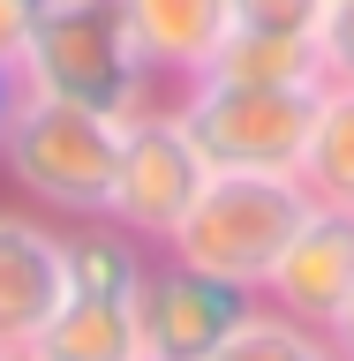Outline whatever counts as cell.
Segmentation results:
<instances>
[{
  "mask_svg": "<svg viewBox=\"0 0 354 361\" xmlns=\"http://www.w3.org/2000/svg\"><path fill=\"white\" fill-rule=\"evenodd\" d=\"M16 83H23V98L129 121L136 106H151L158 75L136 45L129 16H121V0H45L16 53Z\"/></svg>",
  "mask_w": 354,
  "mask_h": 361,
  "instance_id": "6da1fadb",
  "label": "cell"
},
{
  "mask_svg": "<svg viewBox=\"0 0 354 361\" xmlns=\"http://www.w3.org/2000/svg\"><path fill=\"white\" fill-rule=\"evenodd\" d=\"M113 151H121V121L83 106H53V98H23L8 135H0V173L30 211L61 226L106 219L113 188Z\"/></svg>",
  "mask_w": 354,
  "mask_h": 361,
  "instance_id": "7a4b0ae2",
  "label": "cell"
},
{
  "mask_svg": "<svg viewBox=\"0 0 354 361\" xmlns=\"http://www.w3.org/2000/svg\"><path fill=\"white\" fill-rule=\"evenodd\" d=\"M302 211H309L302 173H211L203 196L189 203V219L166 233V256H181L196 271H219V279L256 293Z\"/></svg>",
  "mask_w": 354,
  "mask_h": 361,
  "instance_id": "3957f363",
  "label": "cell"
},
{
  "mask_svg": "<svg viewBox=\"0 0 354 361\" xmlns=\"http://www.w3.org/2000/svg\"><path fill=\"white\" fill-rule=\"evenodd\" d=\"M324 90V83H317ZM317 90H249V83H181V121L211 173H302Z\"/></svg>",
  "mask_w": 354,
  "mask_h": 361,
  "instance_id": "277c9868",
  "label": "cell"
},
{
  "mask_svg": "<svg viewBox=\"0 0 354 361\" xmlns=\"http://www.w3.org/2000/svg\"><path fill=\"white\" fill-rule=\"evenodd\" d=\"M203 180H211V166H203L196 135H189V121H181V106H136L129 121H121V151H113V188H106V219L129 226L136 241L166 248V233H174L181 219H189V203L203 196Z\"/></svg>",
  "mask_w": 354,
  "mask_h": 361,
  "instance_id": "5b68a950",
  "label": "cell"
},
{
  "mask_svg": "<svg viewBox=\"0 0 354 361\" xmlns=\"http://www.w3.org/2000/svg\"><path fill=\"white\" fill-rule=\"evenodd\" d=\"M256 309V293L219 279V271H196L158 248L151 271H143V293H136V324H143V361H211L234 338V324Z\"/></svg>",
  "mask_w": 354,
  "mask_h": 361,
  "instance_id": "8992f818",
  "label": "cell"
},
{
  "mask_svg": "<svg viewBox=\"0 0 354 361\" xmlns=\"http://www.w3.org/2000/svg\"><path fill=\"white\" fill-rule=\"evenodd\" d=\"M256 301L279 316H302V324H332L339 309L354 301V211L347 203H317L294 219L287 248L271 256L264 286H256Z\"/></svg>",
  "mask_w": 354,
  "mask_h": 361,
  "instance_id": "52a82bcc",
  "label": "cell"
},
{
  "mask_svg": "<svg viewBox=\"0 0 354 361\" xmlns=\"http://www.w3.org/2000/svg\"><path fill=\"white\" fill-rule=\"evenodd\" d=\"M68 293V226L0 203V354H23Z\"/></svg>",
  "mask_w": 354,
  "mask_h": 361,
  "instance_id": "ba28073f",
  "label": "cell"
},
{
  "mask_svg": "<svg viewBox=\"0 0 354 361\" xmlns=\"http://www.w3.org/2000/svg\"><path fill=\"white\" fill-rule=\"evenodd\" d=\"M121 16H129L158 83H196L219 53V38L234 30L226 0H121Z\"/></svg>",
  "mask_w": 354,
  "mask_h": 361,
  "instance_id": "9c48e42d",
  "label": "cell"
},
{
  "mask_svg": "<svg viewBox=\"0 0 354 361\" xmlns=\"http://www.w3.org/2000/svg\"><path fill=\"white\" fill-rule=\"evenodd\" d=\"M23 361H143V324L136 301L113 293H61V309L45 316V331L23 346Z\"/></svg>",
  "mask_w": 354,
  "mask_h": 361,
  "instance_id": "30bf717a",
  "label": "cell"
},
{
  "mask_svg": "<svg viewBox=\"0 0 354 361\" xmlns=\"http://www.w3.org/2000/svg\"><path fill=\"white\" fill-rule=\"evenodd\" d=\"M211 83H249V90H317L324 68H317L309 38H279V30H226L211 68Z\"/></svg>",
  "mask_w": 354,
  "mask_h": 361,
  "instance_id": "8fae6325",
  "label": "cell"
},
{
  "mask_svg": "<svg viewBox=\"0 0 354 361\" xmlns=\"http://www.w3.org/2000/svg\"><path fill=\"white\" fill-rule=\"evenodd\" d=\"M151 256H158L151 241H136L129 226H113V219L68 226V286H76V293H113V301H136V293H143Z\"/></svg>",
  "mask_w": 354,
  "mask_h": 361,
  "instance_id": "7c38bea8",
  "label": "cell"
},
{
  "mask_svg": "<svg viewBox=\"0 0 354 361\" xmlns=\"http://www.w3.org/2000/svg\"><path fill=\"white\" fill-rule=\"evenodd\" d=\"M302 188L317 203L354 211V83L317 90V121H309V143H302Z\"/></svg>",
  "mask_w": 354,
  "mask_h": 361,
  "instance_id": "4fadbf2b",
  "label": "cell"
},
{
  "mask_svg": "<svg viewBox=\"0 0 354 361\" xmlns=\"http://www.w3.org/2000/svg\"><path fill=\"white\" fill-rule=\"evenodd\" d=\"M211 361H339V354H332V338L317 331V324L279 316V309H264V301H256Z\"/></svg>",
  "mask_w": 354,
  "mask_h": 361,
  "instance_id": "5bb4252c",
  "label": "cell"
},
{
  "mask_svg": "<svg viewBox=\"0 0 354 361\" xmlns=\"http://www.w3.org/2000/svg\"><path fill=\"white\" fill-rule=\"evenodd\" d=\"M234 30H279V38H309L324 0H226Z\"/></svg>",
  "mask_w": 354,
  "mask_h": 361,
  "instance_id": "9a60e30c",
  "label": "cell"
},
{
  "mask_svg": "<svg viewBox=\"0 0 354 361\" xmlns=\"http://www.w3.org/2000/svg\"><path fill=\"white\" fill-rule=\"evenodd\" d=\"M309 45H317L324 83H354V0H324V16H317Z\"/></svg>",
  "mask_w": 354,
  "mask_h": 361,
  "instance_id": "2e32d148",
  "label": "cell"
},
{
  "mask_svg": "<svg viewBox=\"0 0 354 361\" xmlns=\"http://www.w3.org/2000/svg\"><path fill=\"white\" fill-rule=\"evenodd\" d=\"M38 8H45V0H0V61H8V68H16V53H23V38H30Z\"/></svg>",
  "mask_w": 354,
  "mask_h": 361,
  "instance_id": "e0dca14e",
  "label": "cell"
},
{
  "mask_svg": "<svg viewBox=\"0 0 354 361\" xmlns=\"http://www.w3.org/2000/svg\"><path fill=\"white\" fill-rule=\"evenodd\" d=\"M324 338H332V354H339V361H354V301L332 316V324H324Z\"/></svg>",
  "mask_w": 354,
  "mask_h": 361,
  "instance_id": "ac0fdd59",
  "label": "cell"
},
{
  "mask_svg": "<svg viewBox=\"0 0 354 361\" xmlns=\"http://www.w3.org/2000/svg\"><path fill=\"white\" fill-rule=\"evenodd\" d=\"M16 106H23V83H16V68L0 61V135H8V121H16Z\"/></svg>",
  "mask_w": 354,
  "mask_h": 361,
  "instance_id": "d6986e66",
  "label": "cell"
},
{
  "mask_svg": "<svg viewBox=\"0 0 354 361\" xmlns=\"http://www.w3.org/2000/svg\"><path fill=\"white\" fill-rule=\"evenodd\" d=\"M8 361H23V354H8Z\"/></svg>",
  "mask_w": 354,
  "mask_h": 361,
  "instance_id": "ffe728a7",
  "label": "cell"
},
{
  "mask_svg": "<svg viewBox=\"0 0 354 361\" xmlns=\"http://www.w3.org/2000/svg\"><path fill=\"white\" fill-rule=\"evenodd\" d=\"M0 361H8V354H0Z\"/></svg>",
  "mask_w": 354,
  "mask_h": 361,
  "instance_id": "44dd1931",
  "label": "cell"
}]
</instances>
